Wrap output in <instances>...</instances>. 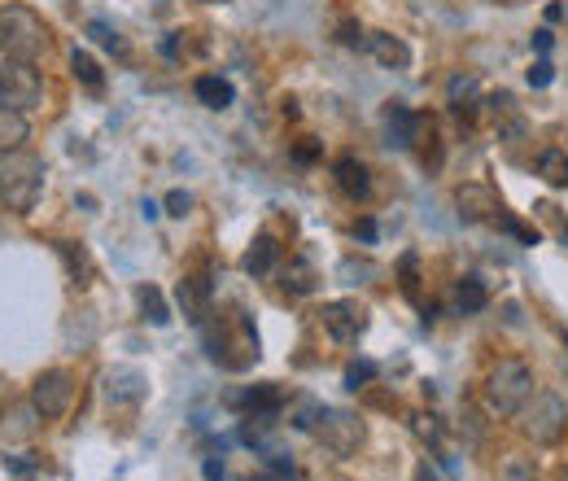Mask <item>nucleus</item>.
<instances>
[{
  "mask_svg": "<svg viewBox=\"0 0 568 481\" xmlns=\"http://www.w3.org/2000/svg\"><path fill=\"white\" fill-rule=\"evenodd\" d=\"M5 468H10V472H18V477H27L36 464H32V459H18V455H10V459H5Z\"/></svg>",
  "mask_w": 568,
  "mask_h": 481,
  "instance_id": "obj_38",
  "label": "nucleus"
},
{
  "mask_svg": "<svg viewBox=\"0 0 568 481\" xmlns=\"http://www.w3.org/2000/svg\"><path fill=\"white\" fill-rule=\"evenodd\" d=\"M324 403H316V398H298L294 403V411H289V420H294V429H302V433H316L320 429V420H324Z\"/></svg>",
  "mask_w": 568,
  "mask_h": 481,
  "instance_id": "obj_25",
  "label": "nucleus"
},
{
  "mask_svg": "<svg viewBox=\"0 0 568 481\" xmlns=\"http://www.w3.org/2000/svg\"><path fill=\"white\" fill-rule=\"evenodd\" d=\"M210 281L206 276H184L180 281V289H175V303H180V311H184V320L188 324H206V316H214L210 311Z\"/></svg>",
  "mask_w": 568,
  "mask_h": 481,
  "instance_id": "obj_12",
  "label": "nucleus"
},
{
  "mask_svg": "<svg viewBox=\"0 0 568 481\" xmlns=\"http://www.w3.org/2000/svg\"><path fill=\"white\" fill-rule=\"evenodd\" d=\"M136 303H140V316H145L149 324H158V329H162V324H171L166 298H162V294H158L153 285H140V289H136Z\"/></svg>",
  "mask_w": 568,
  "mask_h": 481,
  "instance_id": "obj_24",
  "label": "nucleus"
},
{
  "mask_svg": "<svg viewBox=\"0 0 568 481\" xmlns=\"http://www.w3.org/2000/svg\"><path fill=\"white\" fill-rule=\"evenodd\" d=\"M236 407H240L245 416H280L284 390H280V385H254V390H245V394L236 398Z\"/></svg>",
  "mask_w": 568,
  "mask_h": 481,
  "instance_id": "obj_17",
  "label": "nucleus"
},
{
  "mask_svg": "<svg viewBox=\"0 0 568 481\" xmlns=\"http://www.w3.org/2000/svg\"><path fill=\"white\" fill-rule=\"evenodd\" d=\"M485 303H490V294H485V285H481L477 276H464V281L455 285V311H459V316H481Z\"/></svg>",
  "mask_w": 568,
  "mask_h": 481,
  "instance_id": "obj_23",
  "label": "nucleus"
},
{
  "mask_svg": "<svg viewBox=\"0 0 568 481\" xmlns=\"http://www.w3.org/2000/svg\"><path fill=\"white\" fill-rule=\"evenodd\" d=\"M333 180H337V188L350 197V201H363L368 193H372V175H368V166L359 162V158H337L333 162Z\"/></svg>",
  "mask_w": 568,
  "mask_h": 481,
  "instance_id": "obj_14",
  "label": "nucleus"
},
{
  "mask_svg": "<svg viewBox=\"0 0 568 481\" xmlns=\"http://www.w3.org/2000/svg\"><path fill=\"white\" fill-rule=\"evenodd\" d=\"M32 403H36V411H40V420H58V416H66L71 403H75V377H71L66 368H49V372H40L36 385H32Z\"/></svg>",
  "mask_w": 568,
  "mask_h": 481,
  "instance_id": "obj_6",
  "label": "nucleus"
},
{
  "mask_svg": "<svg viewBox=\"0 0 568 481\" xmlns=\"http://www.w3.org/2000/svg\"><path fill=\"white\" fill-rule=\"evenodd\" d=\"M320 320H324L329 337H333V342H342V346H355V342H359V337L368 333V307H359L355 298H337V303H324Z\"/></svg>",
  "mask_w": 568,
  "mask_h": 481,
  "instance_id": "obj_7",
  "label": "nucleus"
},
{
  "mask_svg": "<svg viewBox=\"0 0 568 481\" xmlns=\"http://www.w3.org/2000/svg\"><path fill=\"white\" fill-rule=\"evenodd\" d=\"M337 40H342V45H346V49H359V45H363V40H368V36H363V27H359V23H355V18H346V23H342V27H337Z\"/></svg>",
  "mask_w": 568,
  "mask_h": 481,
  "instance_id": "obj_32",
  "label": "nucleus"
},
{
  "mask_svg": "<svg viewBox=\"0 0 568 481\" xmlns=\"http://www.w3.org/2000/svg\"><path fill=\"white\" fill-rule=\"evenodd\" d=\"M0 49H5V58H27L36 62L45 49H49V27L36 10L27 5H10L5 14H0Z\"/></svg>",
  "mask_w": 568,
  "mask_h": 481,
  "instance_id": "obj_2",
  "label": "nucleus"
},
{
  "mask_svg": "<svg viewBox=\"0 0 568 481\" xmlns=\"http://www.w3.org/2000/svg\"><path fill=\"white\" fill-rule=\"evenodd\" d=\"M193 92H197V101L206 106V110H227L232 106V84L227 79H219V75H201L197 84H193Z\"/></svg>",
  "mask_w": 568,
  "mask_h": 481,
  "instance_id": "obj_20",
  "label": "nucleus"
},
{
  "mask_svg": "<svg viewBox=\"0 0 568 481\" xmlns=\"http://www.w3.org/2000/svg\"><path fill=\"white\" fill-rule=\"evenodd\" d=\"M275 259H280V246H275V236H271V232H258V236L249 240V250H245L240 268H245V276L262 281V276H271V272H275Z\"/></svg>",
  "mask_w": 568,
  "mask_h": 481,
  "instance_id": "obj_13",
  "label": "nucleus"
},
{
  "mask_svg": "<svg viewBox=\"0 0 568 481\" xmlns=\"http://www.w3.org/2000/svg\"><path fill=\"white\" fill-rule=\"evenodd\" d=\"M71 71H75V79H79L84 88H92V92H101V88H106V75H101V66H97L88 53H79V49H75V58H71Z\"/></svg>",
  "mask_w": 568,
  "mask_h": 481,
  "instance_id": "obj_28",
  "label": "nucleus"
},
{
  "mask_svg": "<svg viewBox=\"0 0 568 481\" xmlns=\"http://www.w3.org/2000/svg\"><path fill=\"white\" fill-rule=\"evenodd\" d=\"M481 84H477V75H455L450 84H446V101H450V114L455 119H464V123H472L477 119V106H481Z\"/></svg>",
  "mask_w": 568,
  "mask_h": 481,
  "instance_id": "obj_15",
  "label": "nucleus"
},
{
  "mask_svg": "<svg viewBox=\"0 0 568 481\" xmlns=\"http://www.w3.org/2000/svg\"><path fill=\"white\" fill-rule=\"evenodd\" d=\"M420 132H424V119H420L416 110H407V106H398V101L385 110V145H390V149H416Z\"/></svg>",
  "mask_w": 568,
  "mask_h": 481,
  "instance_id": "obj_11",
  "label": "nucleus"
},
{
  "mask_svg": "<svg viewBox=\"0 0 568 481\" xmlns=\"http://www.w3.org/2000/svg\"><path fill=\"white\" fill-rule=\"evenodd\" d=\"M363 49L381 62V66H390V71H403V66H411V49L398 40V36H390V32H372L368 40H363Z\"/></svg>",
  "mask_w": 568,
  "mask_h": 481,
  "instance_id": "obj_16",
  "label": "nucleus"
},
{
  "mask_svg": "<svg viewBox=\"0 0 568 481\" xmlns=\"http://www.w3.org/2000/svg\"><path fill=\"white\" fill-rule=\"evenodd\" d=\"M294 158H298V162H316V158H320V145H316V140H302V145L294 149Z\"/></svg>",
  "mask_w": 568,
  "mask_h": 481,
  "instance_id": "obj_37",
  "label": "nucleus"
},
{
  "mask_svg": "<svg viewBox=\"0 0 568 481\" xmlns=\"http://www.w3.org/2000/svg\"><path fill=\"white\" fill-rule=\"evenodd\" d=\"M411 481H437V472H433V468H429V464H420V468H416V477H411Z\"/></svg>",
  "mask_w": 568,
  "mask_h": 481,
  "instance_id": "obj_42",
  "label": "nucleus"
},
{
  "mask_svg": "<svg viewBox=\"0 0 568 481\" xmlns=\"http://www.w3.org/2000/svg\"><path fill=\"white\" fill-rule=\"evenodd\" d=\"M516 416H520L524 437H533L538 446L559 442V437H564V424H568V407H564V398H555V394H533Z\"/></svg>",
  "mask_w": 568,
  "mask_h": 481,
  "instance_id": "obj_5",
  "label": "nucleus"
},
{
  "mask_svg": "<svg viewBox=\"0 0 568 481\" xmlns=\"http://www.w3.org/2000/svg\"><path fill=\"white\" fill-rule=\"evenodd\" d=\"M533 49H538V53H551V32H546V27L533 32Z\"/></svg>",
  "mask_w": 568,
  "mask_h": 481,
  "instance_id": "obj_39",
  "label": "nucleus"
},
{
  "mask_svg": "<svg viewBox=\"0 0 568 481\" xmlns=\"http://www.w3.org/2000/svg\"><path fill=\"white\" fill-rule=\"evenodd\" d=\"M551 79H555V66H551V62H533V71H529V84H533V88H546Z\"/></svg>",
  "mask_w": 568,
  "mask_h": 481,
  "instance_id": "obj_35",
  "label": "nucleus"
},
{
  "mask_svg": "<svg viewBox=\"0 0 568 481\" xmlns=\"http://www.w3.org/2000/svg\"><path fill=\"white\" fill-rule=\"evenodd\" d=\"M280 289H284V294H294V298H307V294L316 289V268H311L307 259H294L289 268L280 272Z\"/></svg>",
  "mask_w": 568,
  "mask_h": 481,
  "instance_id": "obj_22",
  "label": "nucleus"
},
{
  "mask_svg": "<svg viewBox=\"0 0 568 481\" xmlns=\"http://www.w3.org/2000/svg\"><path fill=\"white\" fill-rule=\"evenodd\" d=\"M193 210V197L184 193V188H175V193H166V214H175V219H184Z\"/></svg>",
  "mask_w": 568,
  "mask_h": 481,
  "instance_id": "obj_33",
  "label": "nucleus"
},
{
  "mask_svg": "<svg viewBox=\"0 0 568 481\" xmlns=\"http://www.w3.org/2000/svg\"><path fill=\"white\" fill-rule=\"evenodd\" d=\"M416 433L429 437V442H437V420L433 416H416Z\"/></svg>",
  "mask_w": 568,
  "mask_h": 481,
  "instance_id": "obj_36",
  "label": "nucleus"
},
{
  "mask_svg": "<svg viewBox=\"0 0 568 481\" xmlns=\"http://www.w3.org/2000/svg\"><path fill=\"white\" fill-rule=\"evenodd\" d=\"M106 398H110V403H136V398H145V377H140L136 368L110 372V377H106Z\"/></svg>",
  "mask_w": 568,
  "mask_h": 481,
  "instance_id": "obj_18",
  "label": "nucleus"
},
{
  "mask_svg": "<svg viewBox=\"0 0 568 481\" xmlns=\"http://www.w3.org/2000/svg\"><path fill=\"white\" fill-rule=\"evenodd\" d=\"M485 110H490V119H494L503 145H520V140L529 136V123H524V114H520V106H516L511 92H494V97L485 101Z\"/></svg>",
  "mask_w": 568,
  "mask_h": 481,
  "instance_id": "obj_10",
  "label": "nucleus"
},
{
  "mask_svg": "<svg viewBox=\"0 0 568 481\" xmlns=\"http://www.w3.org/2000/svg\"><path fill=\"white\" fill-rule=\"evenodd\" d=\"M40 97H45V79L36 71V62H27V58H5V62H0V106L27 114V110L40 106Z\"/></svg>",
  "mask_w": 568,
  "mask_h": 481,
  "instance_id": "obj_4",
  "label": "nucleus"
},
{
  "mask_svg": "<svg viewBox=\"0 0 568 481\" xmlns=\"http://www.w3.org/2000/svg\"><path fill=\"white\" fill-rule=\"evenodd\" d=\"M529 398H533V372H529V363H520V359H503V363L485 377V403H490V411H498V416H516Z\"/></svg>",
  "mask_w": 568,
  "mask_h": 481,
  "instance_id": "obj_3",
  "label": "nucleus"
},
{
  "mask_svg": "<svg viewBox=\"0 0 568 481\" xmlns=\"http://www.w3.org/2000/svg\"><path fill=\"white\" fill-rule=\"evenodd\" d=\"M201 472H206V481H223V464H219V459H206Z\"/></svg>",
  "mask_w": 568,
  "mask_h": 481,
  "instance_id": "obj_41",
  "label": "nucleus"
},
{
  "mask_svg": "<svg viewBox=\"0 0 568 481\" xmlns=\"http://www.w3.org/2000/svg\"><path fill=\"white\" fill-rule=\"evenodd\" d=\"M45 188V158L32 149H10L0 153V206H10L14 214L36 210Z\"/></svg>",
  "mask_w": 568,
  "mask_h": 481,
  "instance_id": "obj_1",
  "label": "nucleus"
},
{
  "mask_svg": "<svg viewBox=\"0 0 568 481\" xmlns=\"http://www.w3.org/2000/svg\"><path fill=\"white\" fill-rule=\"evenodd\" d=\"M355 236H363V240H376V223H372V219L355 223Z\"/></svg>",
  "mask_w": 568,
  "mask_h": 481,
  "instance_id": "obj_40",
  "label": "nucleus"
},
{
  "mask_svg": "<svg viewBox=\"0 0 568 481\" xmlns=\"http://www.w3.org/2000/svg\"><path fill=\"white\" fill-rule=\"evenodd\" d=\"M58 255L66 259V268H71V276H75V285H88V276H92V263H88V255L75 246V240H58Z\"/></svg>",
  "mask_w": 568,
  "mask_h": 481,
  "instance_id": "obj_26",
  "label": "nucleus"
},
{
  "mask_svg": "<svg viewBox=\"0 0 568 481\" xmlns=\"http://www.w3.org/2000/svg\"><path fill=\"white\" fill-rule=\"evenodd\" d=\"M494 227H498V232H507V236H516L520 246H538V227H524V223H520V219H511V214H503Z\"/></svg>",
  "mask_w": 568,
  "mask_h": 481,
  "instance_id": "obj_29",
  "label": "nucleus"
},
{
  "mask_svg": "<svg viewBox=\"0 0 568 481\" xmlns=\"http://www.w3.org/2000/svg\"><path fill=\"white\" fill-rule=\"evenodd\" d=\"M455 206H459V219H468V223H498L503 219V197L490 184H459Z\"/></svg>",
  "mask_w": 568,
  "mask_h": 481,
  "instance_id": "obj_9",
  "label": "nucleus"
},
{
  "mask_svg": "<svg viewBox=\"0 0 568 481\" xmlns=\"http://www.w3.org/2000/svg\"><path fill=\"white\" fill-rule=\"evenodd\" d=\"M254 481H271V477H254Z\"/></svg>",
  "mask_w": 568,
  "mask_h": 481,
  "instance_id": "obj_43",
  "label": "nucleus"
},
{
  "mask_svg": "<svg viewBox=\"0 0 568 481\" xmlns=\"http://www.w3.org/2000/svg\"><path fill=\"white\" fill-rule=\"evenodd\" d=\"M533 171H538L551 188H568V153H564V149H555V145L542 149L538 162H533Z\"/></svg>",
  "mask_w": 568,
  "mask_h": 481,
  "instance_id": "obj_21",
  "label": "nucleus"
},
{
  "mask_svg": "<svg viewBox=\"0 0 568 481\" xmlns=\"http://www.w3.org/2000/svg\"><path fill=\"white\" fill-rule=\"evenodd\" d=\"M88 36H92L101 49H110V53H127V45L119 40V32H114L110 23H88Z\"/></svg>",
  "mask_w": 568,
  "mask_h": 481,
  "instance_id": "obj_30",
  "label": "nucleus"
},
{
  "mask_svg": "<svg viewBox=\"0 0 568 481\" xmlns=\"http://www.w3.org/2000/svg\"><path fill=\"white\" fill-rule=\"evenodd\" d=\"M36 416H40L36 403H18V407L5 416V433H10V437H32V433H36Z\"/></svg>",
  "mask_w": 568,
  "mask_h": 481,
  "instance_id": "obj_27",
  "label": "nucleus"
},
{
  "mask_svg": "<svg viewBox=\"0 0 568 481\" xmlns=\"http://www.w3.org/2000/svg\"><path fill=\"white\" fill-rule=\"evenodd\" d=\"M376 377V363H350L346 368V390H363Z\"/></svg>",
  "mask_w": 568,
  "mask_h": 481,
  "instance_id": "obj_31",
  "label": "nucleus"
},
{
  "mask_svg": "<svg viewBox=\"0 0 568 481\" xmlns=\"http://www.w3.org/2000/svg\"><path fill=\"white\" fill-rule=\"evenodd\" d=\"M533 210H538V214H542V219H546V223L559 232V240H568V219H564L555 206H546V201H542V206H533Z\"/></svg>",
  "mask_w": 568,
  "mask_h": 481,
  "instance_id": "obj_34",
  "label": "nucleus"
},
{
  "mask_svg": "<svg viewBox=\"0 0 568 481\" xmlns=\"http://www.w3.org/2000/svg\"><path fill=\"white\" fill-rule=\"evenodd\" d=\"M32 136L27 127V114L10 110V106H0V153H10V149H23V140Z\"/></svg>",
  "mask_w": 568,
  "mask_h": 481,
  "instance_id": "obj_19",
  "label": "nucleus"
},
{
  "mask_svg": "<svg viewBox=\"0 0 568 481\" xmlns=\"http://www.w3.org/2000/svg\"><path fill=\"white\" fill-rule=\"evenodd\" d=\"M316 437L333 451V455H342V459H350L359 446H363V420L359 416H350V411H324V420H320V429H316Z\"/></svg>",
  "mask_w": 568,
  "mask_h": 481,
  "instance_id": "obj_8",
  "label": "nucleus"
}]
</instances>
